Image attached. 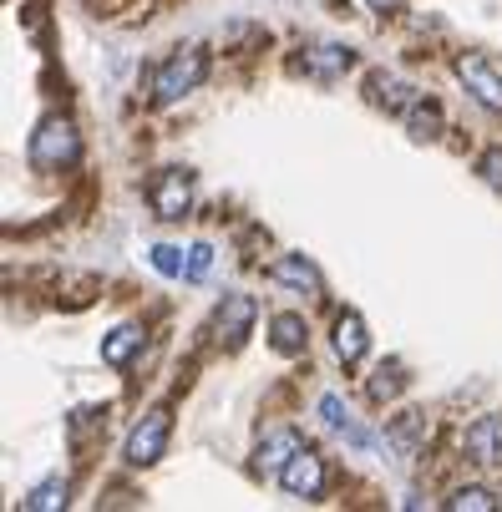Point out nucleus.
<instances>
[{
    "mask_svg": "<svg viewBox=\"0 0 502 512\" xmlns=\"http://www.w3.org/2000/svg\"><path fill=\"white\" fill-rule=\"evenodd\" d=\"M26 158L41 173H61V168H71L82 158V137H77V127H71L66 117H41L31 142H26Z\"/></svg>",
    "mask_w": 502,
    "mask_h": 512,
    "instance_id": "f257e3e1",
    "label": "nucleus"
},
{
    "mask_svg": "<svg viewBox=\"0 0 502 512\" xmlns=\"http://www.w3.org/2000/svg\"><path fill=\"white\" fill-rule=\"evenodd\" d=\"M203 77H208V56H203L198 46H183V51H173V56L153 71V102H158V107H173V102H183L188 92H198Z\"/></svg>",
    "mask_w": 502,
    "mask_h": 512,
    "instance_id": "f03ea898",
    "label": "nucleus"
},
{
    "mask_svg": "<svg viewBox=\"0 0 502 512\" xmlns=\"http://www.w3.org/2000/svg\"><path fill=\"white\" fill-rule=\"evenodd\" d=\"M168 436H173V411H168V406H153L148 416H137V426L127 431L122 462H127V467H153V462H163Z\"/></svg>",
    "mask_w": 502,
    "mask_h": 512,
    "instance_id": "7ed1b4c3",
    "label": "nucleus"
},
{
    "mask_svg": "<svg viewBox=\"0 0 502 512\" xmlns=\"http://www.w3.org/2000/svg\"><path fill=\"white\" fill-rule=\"evenodd\" d=\"M457 82L472 92L477 107L502 112V66H497L487 51H462V56H457Z\"/></svg>",
    "mask_w": 502,
    "mask_h": 512,
    "instance_id": "20e7f679",
    "label": "nucleus"
},
{
    "mask_svg": "<svg viewBox=\"0 0 502 512\" xmlns=\"http://www.w3.org/2000/svg\"><path fill=\"white\" fill-rule=\"evenodd\" d=\"M148 203L158 218L178 224V218L193 208V173L188 168H158V178L148 183Z\"/></svg>",
    "mask_w": 502,
    "mask_h": 512,
    "instance_id": "39448f33",
    "label": "nucleus"
},
{
    "mask_svg": "<svg viewBox=\"0 0 502 512\" xmlns=\"http://www.w3.org/2000/svg\"><path fill=\"white\" fill-rule=\"evenodd\" d=\"M279 487L290 497H300V502H315L325 492V457L315 447H300L290 462L279 467Z\"/></svg>",
    "mask_w": 502,
    "mask_h": 512,
    "instance_id": "423d86ee",
    "label": "nucleus"
},
{
    "mask_svg": "<svg viewBox=\"0 0 502 512\" xmlns=\"http://www.w3.org/2000/svg\"><path fill=\"white\" fill-rule=\"evenodd\" d=\"M254 320H259L254 295H224V300H219V310H213V335H219V345H224V350H239V345L249 340Z\"/></svg>",
    "mask_w": 502,
    "mask_h": 512,
    "instance_id": "0eeeda50",
    "label": "nucleus"
},
{
    "mask_svg": "<svg viewBox=\"0 0 502 512\" xmlns=\"http://www.w3.org/2000/svg\"><path fill=\"white\" fill-rule=\"evenodd\" d=\"M305 56H300V71L310 82H340L345 71L355 66V51L345 46V41H310V46H300Z\"/></svg>",
    "mask_w": 502,
    "mask_h": 512,
    "instance_id": "6e6552de",
    "label": "nucleus"
},
{
    "mask_svg": "<svg viewBox=\"0 0 502 512\" xmlns=\"http://www.w3.org/2000/svg\"><path fill=\"white\" fill-rule=\"evenodd\" d=\"M366 97H371V107H381V112H391V117H406L426 92L411 87L406 77H396V71H371V77H366Z\"/></svg>",
    "mask_w": 502,
    "mask_h": 512,
    "instance_id": "1a4fd4ad",
    "label": "nucleus"
},
{
    "mask_svg": "<svg viewBox=\"0 0 502 512\" xmlns=\"http://www.w3.org/2000/svg\"><path fill=\"white\" fill-rule=\"evenodd\" d=\"M462 447H467V457H472L477 467H502V416L472 421L467 436H462Z\"/></svg>",
    "mask_w": 502,
    "mask_h": 512,
    "instance_id": "9d476101",
    "label": "nucleus"
},
{
    "mask_svg": "<svg viewBox=\"0 0 502 512\" xmlns=\"http://www.w3.org/2000/svg\"><path fill=\"white\" fill-rule=\"evenodd\" d=\"M300 447H305V442H300V431H295V426H279V431H269L264 442H259V452H254V472L279 477V467L290 462Z\"/></svg>",
    "mask_w": 502,
    "mask_h": 512,
    "instance_id": "9b49d317",
    "label": "nucleus"
},
{
    "mask_svg": "<svg viewBox=\"0 0 502 512\" xmlns=\"http://www.w3.org/2000/svg\"><path fill=\"white\" fill-rule=\"evenodd\" d=\"M320 421H325V426H330L335 436H345L350 447H361V452H366V447H376V436H371V431H366L361 421L350 416V406H345V401H340L335 391H330V396H320Z\"/></svg>",
    "mask_w": 502,
    "mask_h": 512,
    "instance_id": "f8f14e48",
    "label": "nucleus"
},
{
    "mask_svg": "<svg viewBox=\"0 0 502 512\" xmlns=\"http://www.w3.org/2000/svg\"><path fill=\"white\" fill-rule=\"evenodd\" d=\"M269 279H274V284L300 289V295H320V289H325L320 269H315L305 254H284V259H274V264H269Z\"/></svg>",
    "mask_w": 502,
    "mask_h": 512,
    "instance_id": "ddd939ff",
    "label": "nucleus"
},
{
    "mask_svg": "<svg viewBox=\"0 0 502 512\" xmlns=\"http://www.w3.org/2000/svg\"><path fill=\"white\" fill-rule=\"evenodd\" d=\"M269 345H274L279 355H305V345H310V325H305V315L279 310V315L269 320Z\"/></svg>",
    "mask_w": 502,
    "mask_h": 512,
    "instance_id": "4468645a",
    "label": "nucleus"
},
{
    "mask_svg": "<svg viewBox=\"0 0 502 512\" xmlns=\"http://www.w3.org/2000/svg\"><path fill=\"white\" fill-rule=\"evenodd\" d=\"M371 350V335H366V320L355 315V310H345L340 320H335V355L345 360V365H355Z\"/></svg>",
    "mask_w": 502,
    "mask_h": 512,
    "instance_id": "2eb2a0df",
    "label": "nucleus"
},
{
    "mask_svg": "<svg viewBox=\"0 0 502 512\" xmlns=\"http://www.w3.org/2000/svg\"><path fill=\"white\" fill-rule=\"evenodd\" d=\"M421 436H426V416H421V411H406V416H396V421H391L386 447H391L401 462H411V457H416V447H421Z\"/></svg>",
    "mask_w": 502,
    "mask_h": 512,
    "instance_id": "dca6fc26",
    "label": "nucleus"
},
{
    "mask_svg": "<svg viewBox=\"0 0 502 512\" xmlns=\"http://www.w3.org/2000/svg\"><path fill=\"white\" fill-rule=\"evenodd\" d=\"M137 350H142V325H117V330L102 340V360L112 365V371H117V365H127Z\"/></svg>",
    "mask_w": 502,
    "mask_h": 512,
    "instance_id": "f3484780",
    "label": "nucleus"
},
{
    "mask_svg": "<svg viewBox=\"0 0 502 512\" xmlns=\"http://www.w3.org/2000/svg\"><path fill=\"white\" fill-rule=\"evenodd\" d=\"M447 512H497L502 502H497V492L492 487H482V482H467V487H457L447 502H442Z\"/></svg>",
    "mask_w": 502,
    "mask_h": 512,
    "instance_id": "a211bd4d",
    "label": "nucleus"
},
{
    "mask_svg": "<svg viewBox=\"0 0 502 512\" xmlns=\"http://www.w3.org/2000/svg\"><path fill=\"white\" fill-rule=\"evenodd\" d=\"M401 386H406V365H401V360H386L381 371L371 376V401L386 406L391 396H401Z\"/></svg>",
    "mask_w": 502,
    "mask_h": 512,
    "instance_id": "6ab92c4d",
    "label": "nucleus"
},
{
    "mask_svg": "<svg viewBox=\"0 0 502 512\" xmlns=\"http://www.w3.org/2000/svg\"><path fill=\"white\" fill-rule=\"evenodd\" d=\"M66 492H71V482H66V477H46V482L26 497V507H31V512H56V507H66V502H71Z\"/></svg>",
    "mask_w": 502,
    "mask_h": 512,
    "instance_id": "aec40b11",
    "label": "nucleus"
},
{
    "mask_svg": "<svg viewBox=\"0 0 502 512\" xmlns=\"http://www.w3.org/2000/svg\"><path fill=\"white\" fill-rule=\"evenodd\" d=\"M406 127H411V137H437V132H442V107H437L432 97H421V102L406 112Z\"/></svg>",
    "mask_w": 502,
    "mask_h": 512,
    "instance_id": "412c9836",
    "label": "nucleus"
},
{
    "mask_svg": "<svg viewBox=\"0 0 502 512\" xmlns=\"http://www.w3.org/2000/svg\"><path fill=\"white\" fill-rule=\"evenodd\" d=\"M148 259H153V269L168 274V279H183V274H188V259H183V249H173V244H158Z\"/></svg>",
    "mask_w": 502,
    "mask_h": 512,
    "instance_id": "4be33fe9",
    "label": "nucleus"
},
{
    "mask_svg": "<svg viewBox=\"0 0 502 512\" xmlns=\"http://www.w3.org/2000/svg\"><path fill=\"white\" fill-rule=\"evenodd\" d=\"M477 173H482V183H487L492 193H502V148H487V153L477 158Z\"/></svg>",
    "mask_w": 502,
    "mask_h": 512,
    "instance_id": "5701e85b",
    "label": "nucleus"
},
{
    "mask_svg": "<svg viewBox=\"0 0 502 512\" xmlns=\"http://www.w3.org/2000/svg\"><path fill=\"white\" fill-rule=\"evenodd\" d=\"M208 269H213V249H208V244H193V249H188V274H183V279H203Z\"/></svg>",
    "mask_w": 502,
    "mask_h": 512,
    "instance_id": "b1692460",
    "label": "nucleus"
},
{
    "mask_svg": "<svg viewBox=\"0 0 502 512\" xmlns=\"http://www.w3.org/2000/svg\"><path fill=\"white\" fill-rule=\"evenodd\" d=\"M401 6H406V0H366V11H376V16H391Z\"/></svg>",
    "mask_w": 502,
    "mask_h": 512,
    "instance_id": "393cba45",
    "label": "nucleus"
}]
</instances>
